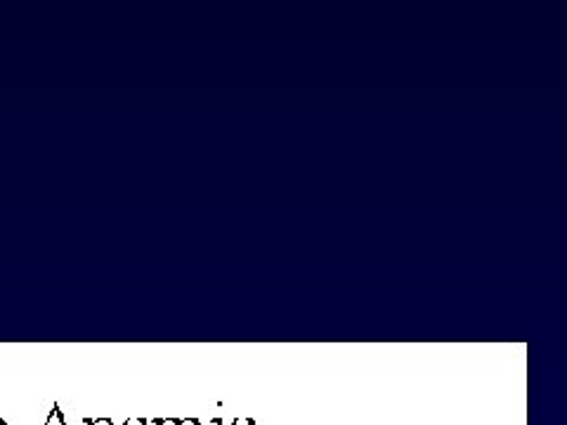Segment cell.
Wrapping results in <instances>:
<instances>
[{
    "label": "cell",
    "instance_id": "cell-1",
    "mask_svg": "<svg viewBox=\"0 0 567 425\" xmlns=\"http://www.w3.org/2000/svg\"><path fill=\"white\" fill-rule=\"evenodd\" d=\"M0 425H3V423H0Z\"/></svg>",
    "mask_w": 567,
    "mask_h": 425
}]
</instances>
